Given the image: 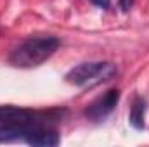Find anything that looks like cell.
<instances>
[{"instance_id": "5b68a950", "label": "cell", "mask_w": 149, "mask_h": 147, "mask_svg": "<svg viewBox=\"0 0 149 147\" xmlns=\"http://www.w3.org/2000/svg\"><path fill=\"white\" fill-rule=\"evenodd\" d=\"M23 142H26L28 146L37 147H54L61 142V137L54 128L47 126V123H35L28 130Z\"/></svg>"}, {"instance_id": "3957f363", "label": "cell", "mask_w": 149, "mask_h": 147, "mask_svg": "<svg viewBox=\"0 0 149 147\" xmlns=\"http://www.w3.org/2000/svg\"><path fill=\"white\" fill-rule=\"evenodd\" d=\"M120 95H121V94H120V90H116V88H111V90L104 92L102 95H99L95 101H92V102L88 104V107L83 111V116H85L87 119L94 121V123L106 119L113 111H114V107L118 106Z\"/></svg>"}, {"instance_id": "277c9868", "label": "cell", "mask_w": 149, "mask_h": 147, "mask_svg": "<svg viewBox=\"0 0 149 147\" xmlns=\"http://www.w3.org/2000/svg\"><path fill=\"white\" fill-rule=\"evenodd\" d=\"M56 111L50 112H43L38 114L24 107H17V106H0V125H7V123H49V118L54 114Z\"/></svg>"}, {"instance_id": "52a82bcc", "label": "cell", "mask_w": 149, "mask_h": 147, "mask_svg": "<svg viewBox=\"0 0 149 147\" xmlns=\"http://www.w3.org/2000/svg\"><path fill=\"white\" fill-rule=\"evenodd\" d=\"M134 2H135V0H118V5H120L121 12H128V10L134 7Z\"/></svg>"}, {"instance_id": "ba28073f", "label": "cell", "mask_w": 149, "mask_h": 147, "mask_svg": "<svg viewBox=\"0 0 149 147\" xmlns=\"http://www.w3.org/2000/svg\"><path fill=\"white\" fill-rule=\"evenodd\" d=\"M94 5H97L99 9H109L111 7V0H90Z\"/></svg>"}, {"instance_id": "7a4b0ae2", "label": "cell", "mask_w": 149, "mask_h": 147, "mask_svg": "<svg viewBox=\"0 0 149 147\" xmlns=\"http://www.w3.org/2000/svg\"><path fill=\"white\" fill-rule=\"evenodd\" d=\"M116 74H118V68L113 62L90 61V62H81V64L71 68L66 73L64 80L73 87L85 88V87H95L99 83L109 81Z\"/></svg>"}, {"instance_id": "6da1fadb", "label": "cell", "mask_w": 149, "mask_h": 147, "mask_svg": "<svg viewBox=\"0 0 149 147\" xmlns=\"http://www.w3.org/2000/svg\"><path fill=\"white\" fill-rule=\"evenodd\" d=\"M61 47V40L52 35L26 38L23 43H19L9 55V62L14 68L31 69L49 61L57 49Z\"/></svg>"}, {"instance_id": "8992f818", "label": "cell", "mask_w": 149, "mask_h": 147, "mask_svg": "<svg viewBox=\"0 0 149 147\" xmlns=\"http://www.w3.org/2000/svg\"><path fill=\"white\" fill-rule=\"evenodd\" d=\"M146 111H148V102L144 97L137 95L130 106L128 112V123L132 128H135L137 132H142L146 128Z\"/></svg>"}]
</instances>
